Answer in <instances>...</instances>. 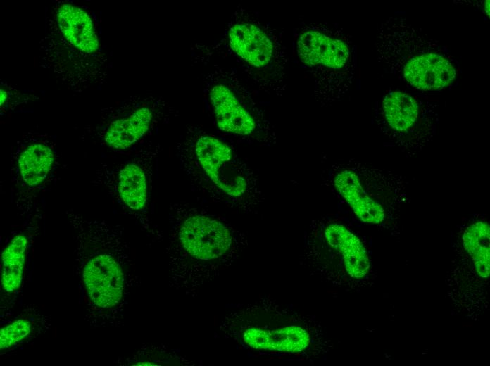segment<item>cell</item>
Wrapping results in <instances>:
<instances>
[{"label":"cell","mask_w":490,"mask_h":366,"mask_svg":"<svg viewBox=\"0 0 490 366\" xmlns=\"http://www.w3.org/2000/svg\"><path fill=\"white\" fill-rule=\"evenodd\" d=\"M166 254L170 286L195 297L248 245L246 236L222 217L187 201L169 206Z\"/></svg>","instance_id":"1"},{"label":"cell","mask_w":490,"mask_h":366,"mask_svg":"<svg viewBox=\"0 0 490 366\" xmlns=\"http://www.w3.org/2000/svg\"><path fill=\"white\" fill-rule=\"evenodd\" d=\"M218 329L240 348L280 360L314 363L330 347L315 316L268 295L228 311Z\"/></svg>","instance_id":"2"},{"label":"cell","mask_w":490,"mask_h":366,"mask_svg":"<svg viewBox=\"0 0 490 366\" xmlns=\"http://www.w3.org/2000/svg\"><path fill=\"white\" fill-rule=\"evenodd\" d=\"M39 47L40 66L68 90L81 93L106 82L108 61L97 18L87 6L53 1Z\"/></svg>","instance_id":"3"},{"label":"cell","mask_w":490,"mask_h":366,"mask_svg":"<svg viewBox=\"0 0 490 366\" xmlns=\"http://www.w3.org/2000/svg\"><path fill=\"white\" fill-rule=\"evenodd\" d=\"M175 153L194 192L237 211L256 209L261 201L257 178L227 144L190 126L177 142Z\"/></svg>","instance_id":"4"},{"label":"cell","mask_w":490,"mask_h":366,"mask_svg":"<svg viewBox=\"0 0 490 366\" xmlns=\"http://www.w3.org/2000/svg\"><path fill=\"white\" fill-rule=\"evenodd\" d=\"M401 23L391 26L389 20L384 22L392 34L379 29V59L410 88L428 91L441 87L450 77L455 61L422 31L404 24L403 19Z\"/></svg>","instance_id":"5"},{"label":"cell","mask_w":490,"mask_h":366,"mask_svg":"<svg viewBox=\"0 0 490 366\" xmlns=\"http://www.w3.org/2000/svg\"><path fill=\"white\" fill-rule=\"evenodd\" d=\"M299 61L312 75L315 94L322 102L341 100L353 81L355 49L349 37L327 24L303 26L296 42Z\"/></svg>","instance_id":"6"},{"label":"cell","mask_w":490,"mask_h":366,"mask_svg":"<svg viewBox=\"0 0 490 366\" xmlns=\"http://www.w3.org/2000/svg\"><path fill=\"white\" fill-rule=\"evenodd\" d=\"M439 104L413 91L390 87L375 106L376 123L389 142L408 156L432 140L439 122Z\"/></svg>","instance_id":"7"},{"label":"cell","mask_w":490,"mask_h":366,"mask_svg":"<svg viewBox=\"0 0 490 366\" xmlns=\"http://www.w3.org/2000/svg\"><path fill=\"white\" fill-rule=\"evenodd\" d=\"M333 185L356 217L371 225L383 223L389 205L405 201L403 177L391 171L364 166H344L335 172Z\"/></svg>","instance_id":"8"},{"label":"cell","mask_w":490,"mask_h":366,"mask_svg":"<svg viewBox=\"0 0 490 366\" xmlns=\"http://www.w3.org/2000/svg\"><path fill=\"white\" fill-rule=\"evenodd\" d=\"M171 115L173 111L161 99L132 96L103 108L99 121L88 127L87 134L102 146L124 151L169 121Z\"/></svg>","instance_id":"9"},{"label":"cell","mask_w":490,"mask_h":366,"mask_svg":"<svg viewBox=\"0 0 490 366\" xmlns=\"http://www.w3.org/2000/svg\"><path fill=\"white\" fill-rule=\"evenodd\" d=\"M160 151L159 144L150 143L126 159L103 163L92 182L122 208L143 213L151 196L154 165Z\"/></svg>","instance_id":"10"},{"label":"cell","mask_w":490,"mask_h":366,"mask_svg":"<svg viewBox=\"0 0 490 366\" xmlns=\"http://www.w3.org/2000/svg\"><path fill=\"white\" fill-rule=\"evenodd\" d=\"M54 138L46 133L27 132L17 141L11 155L12 179L20 194H34L45 187L58 165Z\"/></svg>","instance_id":"11"},{"label":"cell","mask_w":490,"mask_h":366,"mask_svg":"<svg viewBox=\"0 0 490 366\" xmlns=\"http://www.w3.org/2000/svg\"><path fill=\"white\" fill-rule=\"evenodd\" d=\"M306 242L336 253L346 276L354 280L365 279L371 263L361 239L344 225L316 220L310 225Z\"/></svg>","instance_id":"12"},{"label":"cell","mask_w":490,"mask_h":366,"mask_svg":"<svg viewBox=\"0 0 490 366\" xmlns=\"http://www.w3.org/2000/svg\"><path fill=\"white\" fill-rule=\"evenodd\" d=\"M228 39L232 50L249 65L258 69L277 65V41L256 24H234L229 30Z\"/></svg>","instance_id":"13"},{"label":"cell","mask_w":490,"mask_h":366,"mask_svg":"<svg viewBox=\"0 0 490 366\" xmlns=\"http://www.w3.org/2000/svg\"><path fill=\"white\" fill-rule=\"evenodd\" d=\"M218 127L241 136L253 134L257 127L254 115L227 86L218 84L209 93Z\"/></svg>","instance_id":"14"},{"label":"cell","mask_w":490,"mask_h":366,"mask_svg":"<svg viewBox=\"0 0 490 366\" xmlns=\"http://www.w3.org/2000/svg\"><path fill=\"white\" fill-rule=\"evenodd\" d=\"M490 229L486 221L468 225L462 234V246L470 258L478 275L488 278L490 273Z\"/></svg>","instance_id":"15"},{"label":"cell","mask_w":490,"mask_h":366,"mask_svg":"<svg viewBox=\"0 0 490 366\" xmlns=\"http://www.w3.org/2000/svg\"><path fill=\"white\" fill-rule=\"evenodd\" d=\"M26 250L25 236L18 234L2 253L1 284L7 291L17 289L21 284Z\"/></svg>","instance_id":"16"},{"label":"cell","mask_w":490,"mask_h":366,"mask_svg":"<svg viewBox=\"0 0 490 366\" xmlns=\"http://www.w3.org/2000/svg\"><path fill=\"white\" fill-rule=\"evenodd\" d=\"M31 326L25 320H18L0 331V348H6L25 339L30 332Z\"/></svg>","instance_id":"17"},{"label":"cell","mask_w":490,"mask_h":366,"mask_svg":"<svg viewBox=\"0 0 490 366\" xmlns=\"http://www.w3.org/2000/svg\"><path fill=\"white\" fill-rule=\"evenodd\" d=\"M485 2L486 3H485L484 9H485L486 13L489 17V1L488 0V1H486Z\"/></svg>","instance_id":"18"}]
</instances>
